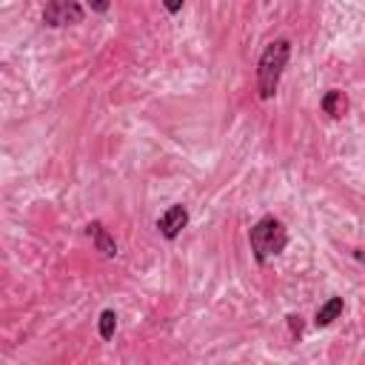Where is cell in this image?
<instances>
[{
  "label": "cell",
  "mask_w": 365,
  "mask_h": 365,
  "mask_svg": "<svg viewBox=\"0 0 365 365\" xmlns=\"http://www.w3.org/2000/svg\"><path fill=\"white\" fill-rule=\"evenodd\" d=\"M288 57H291L288 40H274L265 46V51L257 63V91L262 100H271L277 94V86H279V77L288 66Z\"/></svg>",
  "instance_id": "1"
},
{
  "label": "cell",
  "mask_w": 365,
  "mask_h": 365,
  "mask_svg": "<svg viewBox=\"0 0 365 365\" xmlns=\"http://www.w3.org/2000/svg\"><path fill=\"white\" fill-rule=\"evenodd\" d=\"M248 242L254 251V259L262 265L271 257H277L285 245H288V231L282 225V220H277L274 214H265L262 220H257L248 231Z\"/></svg>",
  "instance_id": "2"
},
{
  "label": "cell",
  "mask_w": 365,
  "mask_h": 365,
  "mask_svg": "<svg viewBox=\"0 0 365 365\" xmlns=\"http://www.w3.org/2000/svg\"><path fill=\"white\" fill-rule=\"evenodd\" d=\"M86 11L77 0H48V6L43 9V23L48 29H60V26H77L83 23Z\"/></svg>",
  "instance_id": "3"
},
{
  "label": "cell",
  "mask_w": 365,
  "mask_h": 365,
  "mask_svg": "<svg viewBox=\"0 0 365 365\" xmlns=\"http://www.w3.org/2000/svg\"><path fill=\"white\" fill-rule=\"evenodd\" d=\"M185 225H188V211H185V205H168V208L160 214V220H157V228H160V234H163L165 240H174Z\"/></svg>",
  "instance_id": "4"
},
{
  "label": "cell",
  "mask_w": 365,
  "mask_h": 365,
  "mask_svg": "<svg viewBox=\"0 0 365 365\" xmlns=\"http://www.w3.org/2000/svg\"><path fill=\"white\" fill-rule=\"evenodd\" d=\"M86 234L94 240V248H97L103 257H117V242H114V237L106 231V225H103L100 220L88 222V225H86Z\"/></svg>",
  "instance_id": "5"
},
{
  "label": "cell",
  "mask_w": 365,
  "mask_h": 365,
  "mask_svg": "<svg viewBox=\"0 0 365 365\" xmlns=\"http://www.w3.org/2000/svg\"><path fill=\"white\" fill-rule=\"evenodd\" d=\"M319 108H322L328 117L339 120V117H345V111H348V97H345L339 88H328V91L322 94V100H319Z\"/></svg>",
  "instance_id": "6"
},
{
  "label": "cell",
  "mask_w": 365,
  "mask_h": 365,
  "mask_svg": "<svg viewBox=\"0 0 365 365\" xmlns=\"http://www.w3.org/2000/svg\"><path fill=\"white\" fill-rule=\"evenodd\" d=\"M342 308H345V302H342V297H331V299H325L319 308H317V317H314V325L317 328H325V325H331L339 314H342Z\"/></svg>",
  "instance_id": "7"
},
{
  "label": "cell",
  "mask_w": 365,
  "mask_h": 365,
  "mask_svg": "<svg viewBox=\"0 0 365 365\" xmlns=\"http://www.w3.org/2000/svg\"><path fill=\"white\" fill-rule=\"evenodd\" d=\"M97 325H100V336L108 342V339L114 336V331H117V314H114L111 308H106V311L100 314V322H97Z\"/></svg>",
  "instance_id": "8"
},
{
  "label": "cell",
  "mask_w": 365,
  "mask_h": 365,
  "mask_svg": "<svg viewBox=\"0 0 365 365\" xmlns=\"http://www.w3.org/2000/svg\"><path fill=\"white\" fill-rule=\"evenodd\" d=\"M182 3H185V0H163V6H165L168 14H177V11L182 9Z\"/></svg>",
  "instance_id": "9"
},
{
  "label": "cell",
  "mask_w": 365,
  "mask_h": 365,
  "mask_svg": "<svg viewBox=\"0 0 365 365\" xmlns=\"http://www.w3.org/2000/svg\"><path fill=\"white\" fill-rule=\"evenodd\" d=\"M288 325H291V334H297V336H299V331H302L299 317H294V314H291V317H288Z\"/></svg>",
  "instance_id": "10"
},
{
  "label": "cell",
  "mask_w": 365,
  "mask_h": 365,
  "mask_svg": "<svg viewBox=\"0 0 365 365\" xmlns=\"http://www.w3.org/2000/svg\"><path fill=\"white\" fill-rule=\"evenodd\" d=\"M88 6L94 11H108V0H88Z\"/></svg>",
  "instance_id": "11"
},
{
  "label": "cell",
  "mask_w": 365,
  "mask_h": 365,
  "mask_svg": "<svg viewBox=\"0 0 365 365\" xmlns=\"http://www.w3.org/2000/svg\"><path fill=\"white\" fill-rule=\"evenodd\" d=\"M354 257H356L359 262H365V251H354Z\"/></svg>",
  "instance_id": "12"
}]
</instances>
